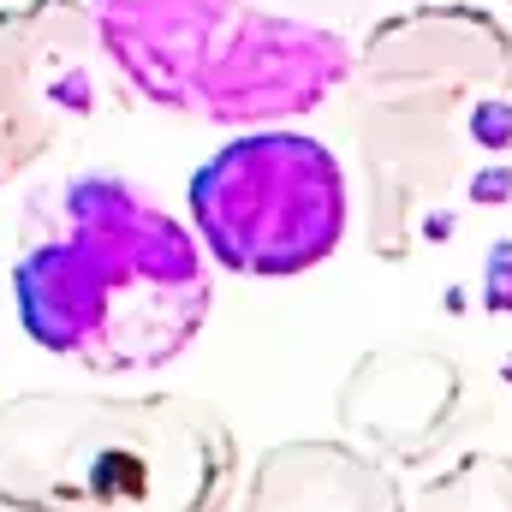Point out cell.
<instances>
[{
  "label": "cell",
  "instance_id": "52a82bcc",
  "mask_svg": "<svg viewBox=\"0 0 512 512\" xmlns=\"http://www.w3.org/2000/svg\"><path fill=\"white\" fill-rule=\"evenodd\" d=\"M233 512H405V483L358 441L304 435L274 441L256 459L245 489L233 495Z\"/></svg>",
  "mask_w": 512,
  "mask_h": 512
},
{
  "label": "cell",
  "instance_id": "6da1fadb",
  "mask_svg": "<svg viewBox=\"0 0 512 512\" xmlns=\"http://www.w3.org/2000/svg\"><path fill=\"white\" fill-rule=\"evenodd\" d=\"M346 102L364 245L405 262L447 233L483 155L512 143V30L459 0L405 6L352 48Z\"/></svg>",
  "mask_w": 512,
  "mask_h": 512
},
{
  "label": "cell",
  "instance_id": "ba28073f",
  "mask_svg": "<svg viewBox=\"0 0 512 512\" xmlns=\"http://www.w3.org/2000/svg\"><path fill=\"white\" fill-rule=\"evenodd\" d=\"M405 512H512V453L471 447L405 489Z\"/></svg>",
  "mask_w": 512,
  "mask_h": 512
},
{
  "label": "cell",
  "instance_id": "9c48e42d",
  "mask_svg": "<svg viewBox=\"0 0 512 512\" xmlns=\"http://www.w3.org/2000/svg\"><path fill=\"white\" fill-rule=\"evenodd\" d=\"M507 6H512V0H507Z\"/></svg>",
  "mask_w": 512,
  "mask_h": 512
},
{
  "label": "cell",
  "instance_id": "5b68a950",
  "mask_svg": "<svg viewBox=\"0 0 512 512\" xmlns=\"http://www.w3.org/2000/svg\"><path fill=\"white\" fill-rule=\"evenodd\" d=\"M191 227L203 256L251 280L322 268L352 227L346 167L304 131H245L191 173Z\"/></svg>",
  "mask_w": 512,
  "mask_h": 512
},
{
  "label": "cell",
  "instance_id": "7a4b0ae2",
  "mask_svg": "<svg viewBox=\"0 0 512 512\" xmlns=\"http://www.w3.org/2000/svg\"><path fill=\"white\" fill-rule=\"evenodd\" d=\"M18 328L90 376H149L173 364L215 310L197 233L126 173L60 179L12 256Z\"/></svg>",
  "mask_w": 512,
  "mask_h": 512
},
{
  "label": "cell",
  "instance_id": "277c9868",
  "mask_svg": "<svg viewBox=\"0 0 512 512\" xmlns=\"http://www.w3.org/2000/svg\"><path fill=\"white\" fill-rule=\"evenodd\" d=\"M96 48L149 108L209 126H274L346 90L352 42L245 0H90Z\"/></svg>",
  "mask_w": 512,
  "mask_h": 512
},
{
  "label": "cell",
  "instance_id": "8992f818",
  "mask_svg": "<svg viewBox=\"0 0 512 512\" xmlns=\"http://www.w3.org/2000/svg\"><path fill=\"white\" fill-rule=\"evenodd\" d=\"M102 108V48L84 0L0 6V191Z\"/></svg>",
  "mask_w": 512,
  "mask_h": 512
},
{
  "label": "cell",
  "instance_id": "3957f363",
  "mask_svg": "<svg viewBox=\"0 0 512 512\" xmlns=\"http://www.w3.org/2000/svg\"><path fill=\"white\" fill-rule=\"evenodd\" d=\"M239 441L191 393L0 399V512H233Z\"/></svg>",
  "mask_w": 512,
  "mask_h": 512
}]
</instances>
